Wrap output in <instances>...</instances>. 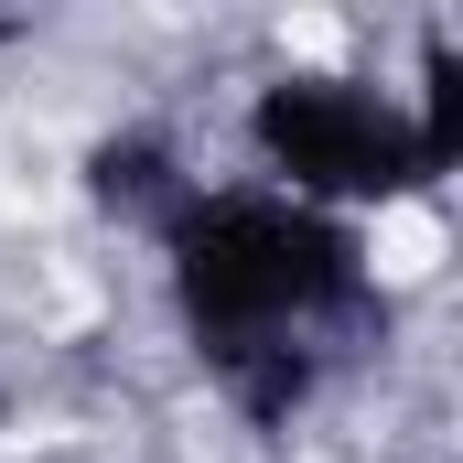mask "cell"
Wrapping results in <instances>:
<instances>
[{
  "mask_svg": "<svg viewBox=\"0 0 463 463\" xmlns=\"http://www.w3.org/2000/svg\"><path fill=\"white\" fill-rule=\"evenodd\" d=\"M151 259H162L194 366L227 388L248 431H291V410L324 388L335 345L388 324L366 237L269 184H194L151 227Z\"/></svg>",
  "mask_w": 463,
  "mask_h": 463,
  "instance_id": "6da1fadb",
  "label": "cell"
},
{
  "mask_svg": "<svg viewBox=\"0 0 463 463\" xmlns=\"http://www.w3.org/2000/svg\"><path fill=\"white\" fill-rule=\"evenodd\" d=\"M248 162L269 194L291 205H324V216H366V205H410L442 184L431 140L399 87H366L345 65H280L259 98H248Z\"/></svg>",
  "mask_w": 463,
  "mask_h": 463,
  "instance_id": "7a4b0ae2",
  "label": "cell"
},
{
  "mask_svg": "<svg viewBox=\"0 0 463 463\" xmlns=\"http://www.w3.org/2000/svg\"><path fill=\"white\" fill-rule=\"evenodd\" d=\"M194 184H205V173L184 162L173 129H109V140H87V205H98L109 227H129V237H151Z\"/></svg>",
  "mask_w": 463,
  "mask_h": 463,
  "instance_id": "3957f363",
  "label": "cell"
},
{
  "mask_svg": "<svg viewBox=\"0 0 463 463\" xmlns=\"http://www.w3.org/2000/svg\"><path fill=\"white\" fill-rule=\"evenodd\" d=\"M420 140H431V162L453 173V151H463V65H453V33H420Z\"/></svg>",
  "mask_w": 463,
  "mask_h": 463,
  "instance_id": "277c9868",
  "label": "cell"
}]
</instances>
